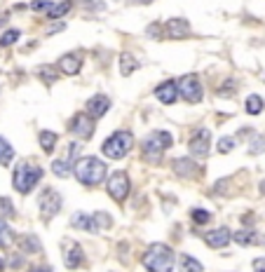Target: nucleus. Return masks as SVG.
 I'll return each mask as SVG.
<instances>
[{"label": "nucleus", "mask_w": 265, "mask_h": 272, "mask_svg": "<svg viewBox=\"0 0 265 272\" xmlns=\"http://www.w3.org/2000/svg\"><path fill=\"white\" fill-rule=\"evenodd\" d=\"M12 160H14V148L5 141V139H3V136H0V164H3V167H7V164L12 162Z\"/></svg>", "instance_id": "nucleus-23"}, {"label": "nucleus", "mask_w": 265, "mask_h": 272, "mask_svg": "<svg viewBox=\"0 0 265 272\" xmlns=\"http://www.w3.org/2000/svg\"><path fill=\"white\" fill-rule=\"evenodd\" d=\"M136 68H139V63H136V59L129 54V52L120 54V73H122L124 78H129V75L134 73Z\"/></svg>", "instance_id": "nucleus-20"}, {"label": "nucleus", "mask_w": 265, "mask_h": 272, "mask_svg": "<svg viewBox=\"0 0 265 272\" xmlns=\"http://www.w3.org/2000/svg\"><path fill=\"white\" fill-rule=\"evenodd\" d=\"M148 272H171L174 267V251L167 244H150L141 258Z\"/></svg>", "instance_id": "nucleus-1"}, {"label": "nucleus", "mask_w": 265, "mask_h": 272, "mask_svg": "<svg viewBox=\"0 0 265 272\" xmlns=\"http://www.w3.org/2000/svg\"><path fill=\"white\" fill-rule=\"evenodd\" d=\"M73 7V0H63V3H59V5H52L47 10V17L49 19H56V17H63V14L68 12Z\"/></svg>", "instance_id": "nucleus-24"}, {"label": "nucleus", "mask_w": 265, "mask_h": 272, "mask_svg": "<svg viewBox=\"0 0 265 272\" xmlns=\"http://www.w3.org/2000/svg\"><path fill=\"white\" fill-rule=\"evenodd\" d=\"M0 214L3 216H14V207L7 197H0Z\"/></svg>", "instance_id": "nucleus-33"}, {"label": "nucleus", "mask_w": 265, "mask_h": 272, "mask_svg": "<svg viewBox=\"0 0 265 272\" xmlns=\"http://www.w3.org/2000/svg\"><path fill=\"white\" fill-rule=\"evenodd\" d=\"M12 242H14V232H12V228H10V225H7L5 221L0 218V246L5 249V246H10Z\"/></svg>", "instance_id": "nucleus-25"}, {"label": "nucleus", "mask_w": 265, "mask_h": 272, "mask_svg": "<svg viewBox=\"0 0 265 272\" xmlns=\"http://www.w3.org/2000/svg\"><path fill=\"white\" fill-rule=\"evenodd\" d=\"M162 28H164V35L167 38H174V40H181V38H188L190 35V24L185 19H169Z\"/></svg>", "instance_id": "nucleus-13"}, {"label": "nucleus", "mask_w": 265, "mask_h": 272, "mask_svg": "<svg viewBox=\"0 0 265 272\" xmlns=\"http://www.w3.org/2000/svg\"><path fill=\"white\" fill-rule=\"evenodd\" d=\"M178 265H181V272H202V263L197 258L188 256V253H183L178 258Z\"/></svg>", "instance_id": "nucleus-22"}, {"label": "nucleus", "mask_w": 265, "mask_h": 272, "mask_svg": "<svg viewBox=\"0 0 265 272\" xmlns=\"http://www.w3.org/2000/svg\"><path fill=\"white\" fill-rule=\"evenodd\" d=\"M38 204H40L42 218H45V221H49V218L54 216V214H59V209H61V195H59L56 190H52V188H47V190L40 192V199H38Z\"/></svg>", "instance_id": "nucleus-9"}, {"label": "nucleus", "mask_w": 265, "mask_h": 272, "mask_svg": "<svg viewBox=\"0 0 265 272\" xmlns=\"http://www.w3.org/2000/svg\"><path fill=\"white\" fill-rule=\"evenodd\" d=\"M258 150H265V141H260V139H258V141H256V143H253V148H251V155H256Z\"/></svg>", "instance_id": "nucleus-36"}, {"label": "nucleus", "mask_w": 265, "mask_h": 272, "mask_svg": "<svg viewBox=\"0 0 265 272\" xmlns=\"http://www.w3.org/2000/svg\"><path fill=\"white\" fill-rule=\"evenodd\" d=\"M3 270H5V260L0 258V272H3Z\"/></svg>", "instance_id": "nucleus-39"}, {"label": "nucleus", "mask_w": 265, "mask_h": 272, "mask_svg": "<svg viewBox=\"0 0 265 272\" xmlns=\"http://www.w3.org/2000/svg\"><path fill=\"white\" fill-rule=\"evenodd\" d=\"M42 178V169L40 167H35V164L31 162H21L17 169H14V176H12V185H14V190H19V192H31L38 185V181Z\"/></svg>", "instance_id": "nucleus-3"}, {"label": "nucleus", "mask_w": 265, "mask_h": 272, "mask_svg": "<svg viewBox=\"0 0 265 272\" xmlns=\"http://www.w3.org/2000/svg\"><path fill=\"white\" fill-rule=\"evenodd\" d=\"M71 225L78 228V230L94 232V230H106V228H110V225H113V218H110L108 214H103V211H96L94 216L80 211V214H75V216L71 218Z\"/></svg>", "instance_id": "nucleus-5"}, {"label": "nucleus", "mask_w": 265, "mask_h": 272, "mask_svg": "<svg viewBox=\"0 0 265 272\" xmlns=\"http://www.w3.org/2000/svg\"><path fill=\"white\" fill-rule=\"evenodd\" d=\"M31 272H52V267H47V265H40V267H33Z\"/></svg>", "instance_id": "nucleus-38"}, {"label": "nucleus", "mask_w": 265, "mask_h": 272, "mask_svg": "<svg viewBox=\"0 0 265 272\" xmlns=\"http://www.w3.org/2000/svg\"><path fill=\"white\" fill-rule=\"evenodd\" d=\"M17 40H19V31H14V28L0 35V45H3V47H10V45H14Z\"/></svg>", "instance_id": "nucleus-31"}, {"label": "nucleus", "mask_w": 265, "mask_h": 272, "mask_svg": "<svg viewBox=\"0 0 265 272\" xmlns=\"http://www.w3.org/2000/svg\"><path fill=\"white\" fill-rule=\"evenodd\" d=\"M19 246L24 249L26 253H35V251H40V239L35 237V235H21L19 237Z\"/></svg>", "instance_id": "nucleus-21"}, {"label": "nucleus", "mask_w": 265, "mask_h": 272, "mask_svg": "<svg viewBox=\"0 0 265 272\" xmlns=\"http://www.w3.org/2000/svg\"><path fill=\"white\" fill-rule=\"evenodd\" d=\"M204 239H207V244H209L211 249H223V246L230 242V230H228V228H216V230L207 232Z\"/></svg>", "instance_id": "nucleus-16"}, {"label": "nucleus", "mask_w": 265, "mask_h": 272, "mask_svg": "<svg viewBox=\"0 0 265 272\" xmlns=\"http://www.w3.org/2000/svg\"><path fill=\"white\" fill-rule=\"evenodd\" d=\"M71 160H54V162H52V171H54L56 176H68V174H71Z\"/></svg>", "instance_id": "nucleus-29"}, {"label": "nucleus", "mask_w": 265, "mask_h": 272, "mask_svg": "<svg viewBox=\"0 0 265 272\" xmlns=\"http://www.w3.org/2000/svg\"><path fill=\"white\" fill-rule=\"evenodd\" d=\"M80 66H82V59L78 54H66L59 59V68H61V73H66V75H75L80 71Z\"/></svg>", "instance_id": "nucleus-18"}, {"label": "nucleus", "mask_w": 265, "mask_h": 272, "mask_svg": "<svg viewBox=\"0 0 265 272\" xmlns=\"http://www.w3.org/2000/svg\"><path fill=\"white\" fill-rule=\"evenodd\" d=\"M232 239H235L239 246L253 244V242H265V237H258V235H256V230H251V228H246V230H237Z\"/></svg>", "instance_id": "nucleus-19"}, {"label": "nucleus", "mask_w": 265, "mask_h": 272, "mask_svg": "<svg viewBox=\"0 0 265 272\" xmlns=\"http://www.w3.org/2000/svg\"><path fill=\"white\" fill-rule=\"evenodd\" d=\"M94 117L89 115V113H78V115L71 120V131L75 136H80L82 141H89L92 134H94Z\"/></svg>", "instance_id": "nucleus-10"}, {"label": "nucleus", "mask_w": 265, "mask_h": 272, "mask_svg": "<svg viewBox=\"0 0 265 272\" xmlns=\"http://www.w3.org/2000/svg\"><path fill=\"white\" fill-rule=\"evenodd\" d=\"M263 106L265 103L258 94H251L249 99H246V113H249V115H258L260 110H263Z\"/></svg>", "instance_id": "nucleus-26"}, {"label": "nucleus", "mask_w": 265, "mask_h": 272, "mask_svg": "<svg viewBox=\"0 0 265 272\" xmlns=\"http://www.w3.org/2000/svg\"><path fill=\"white\" fill-rule=\"evenodd\" d=\"M108 108H110V99L108 96H103V94H96L87 101V113L94 117V120H99V117L106 115V110Z\"/></svg>", "instance_id": "nucleus-14"}, {"label": "nucleus", "mask_w": 265, "mask_h": 272, "mask_svg": "<svg viewBox=\"0 0 265 272\" xmlns=\"http://www.w3.org/2000/svg\"><path fill=\"white\" fill-rule=\"evenodd\" d=\"M253 272H265V258L253 260Z\"/></svg>", "instance_id": "nucleus-35"}, {"label": "nucleus", "mask_w": 265, "mask_h": 272, "mask_svg": "<svg viewBox=\"0 0 265 272\" xmlns=\"http://www.w3.org/2000/svg\"><path fill=\"white\" fill-rule=\"evenodd\" d=\"M38 75H40L42 80L47 82V85H52L54 80H59V73H56V66H49V63H45V66L38 68Z\"/></svg>", "instance_id": "nucleus-27"}, {"label": "nucleus", "mask_w": 265, "mask_h": 272, "mask_svg": "<svg viewBox=\"0 0 265 272\" xmlns=\"http://www.w3.org/2000/svg\"><path fill=\"white\" fill-rule=\"evenodd\" d=\"M40 146H42V150L45 153H52L54 150V146H56V134H52V131H40Z\"/></svg>", "instance_id": "nucleus-28"}, {"label": "nucleus", "mask_w": 265, "mask_h": 272, "mask_svg": "<svg viewBox=\"0 0 265 272\" xmlns=\"http://www.w3.org/2000/svg\"><path fill=\"white\" fill-rule=\"evenodd\" d=\"M178 94L190 103L202 101V85H200L197 75H183L181 82H178Z\"/></svg>", "instance_id": "nucleus-8"}, {"label": "nucleus", "mask_w": 265, "mask_h": 272, "mask_svg": "<svg viewBox=\"0 0 265 272\" xmlns=\"http://www.w3.org/2000/svg\"><path fill=\"white\" fill-rule=\"evenodd\" d=\"M171 143H174V139H171L169 131H153V134L146 139V143H143V155H146V160L157 162L160 155L169 148Z\"/></svg>", "instance_id": "nucleus-6"}, {"label": "nucleus", "mask_w": 265, "mask_h": 272, "mask_svg": "<svg viewBox=\"0 0 265 272\" xmlns=\"http://www.w3.org/2000/svg\"><path fill=\"white\" fill-rule=\"evenodd\" d=\"M176 96H178V85L176 82H162V85H157L155 89V99H160L162 103H174L176 101Z\"/></svg>", "instance_id": "nucleus-15"}, {"label": "nucleus", "mask_w": 265, "mask_h": 272, "mask_svg": "<svg viewBox=\"0 0 265 272\" xmlns=\"http://www.w3.org/2000/svg\"><path fill=\"white\" fill-rule=\"evenodd\" d=\"M21 263H24V258H21V256H14V258L10 260V265H12V267H19Z\"/></svg>", "instance_id": "nucleus-37"}, {"label": "nucleus", "mask_w": 265, "mask_h": 272, "mask_svg": "<svg viewBox=\"0 0 265 272\" xmlns=\"http://www.w3.org/2000/svg\"><path fill=\"white\" fill-rule=\"evenodd\" d=\"M190 216H192V221H195L197 225H207L211 221V214H209V211H204V209H192Z\"/></svg>", "instance_id": "nucleus-30"}, {"label": "nucleus", "mask_w": 265, "mask_h": 272, "mask_svg": "<svg viewBox=\"0 0 265 272\" xmlns=\"http://www.w3.org/2000/svg\"><path fill=\"white\" fill-rule=\"evenodd\" d=\"M260 192H265V181H263V183H260Z\"/></svg>", "instance_id": "nucleus-40"}, {"label": "nucleus", "mask_w": 265, "mask_h": 272, "mask_svg": "<svg viewBox=\"0 0 265 272\" xmlns=\"http://www.w3.org/2000/svg\"><path fill=\"white\" fill-rule=\"evenodd\" d=\"M134 3H150V0H134Z\"/></svg>", "instance_id": "nucleus-41"}, {"label": "nucleus", "mask_w": 265, "mask_h": 272, "mask_svg": "<svg viewBox=\"0 0 265 272\" xmlns=\"http://www.w3.org/2000/svg\"><path fill=\"white\" fill-rule=\"evenodd\" d=\"M174 171L178 176H197L200 167L192 160H188V157H181V160H174Z\"/></svg>", "instance_id": "nucleus-17"}, {"label": "nucleus", "mask_w": 265, "mask_h": 272, "mask_svg": "<svg viewBox=\"0 0 265 272\" xmlns=\"http://www.w3.org/2000/svg\"><path fill=\"white\" fill-rule=\"evenodd\" d=\"M106 174H108V169L99 157H80L75 162V176L85 185H99L106 178Z\"/></svg>", "instance_id": "nucleus-2"}, {"label": "nucleus", "mask_w": 265, "mask_h": 272, "mask_svg": "<svg viewBox=\"0 0 265 272\" xmlns=\"http://www.w3.org/2000/svg\"><path fill=\"white\" fill-rule=\"evenodd\" d=\"M232 148H235V141H232L230 136H223V139L218 141V153H221V155H228Z\"/></svg>", "instance_id": "nucleus-32"}, {"label": "nucleus", "mask_w": 265, "mask_h": 272, "mask_svg": "<svg viewBox=\"0 0 265 272\" xmlns=\"http://www.w3.org/2000/svg\"><path fill=\"white\" fill-rule=\"evenodd\" d=\"M131 146H134V136L129 131H115L110 139L103 141L101 150H103V155L110 157V160H122L131 150Z\"/></svg>", "instance_id": "nucleus-4"}, {"label": "nucleus", "mask_w": 265, "mask_h": 272, "mask_svg": "<svg viewBox=\"0 0 265 272\" xmlns=\"http://www.w3.org/2000/svg\"><path fill=\"white\" fill-rule=\"evenodd\" d=\"M108 195L115 202H124V197L129 195V176L124 171H113L108 176Z\"/></svg>", "instance_id": "nucleus-7"}, {"label": "nucleus", "mask_w": 265, "mask_h": 272, "mask_svg": "<svg viewBox=\"0 0 265 272\" xmlns=\"http://www.w3.org/2000/svg\"><path fill=\"white\" fill-rule=\"evenodd\" d=\"M63 263H66V267H71V270H75V267H80L82 263H85V253H82V246L78 244V242H71V239H66L63 242Z\"/></svg>", "instance_id": "nucleus-12"}, {"label": "nucleus", "mask_w": 265, "mask_h": 272, "mask_svg": "<svg viewBox=\"0 0 265 272\" xmlns=\"http://www.w3.org/2000/svg\"><path fill=\"white\" fill-rule=\"evenodd\" d=\"M209 146H211V134L209 129H197L195 136L188 141V150H190L195 157H204L209 155Z\"/></svg>", "instance_id": "nucleus-11"}, {"label": "nucleus", "mask_w": 265, "mask_h": 272, "mask_svg": "<svg viewBox=\"0 0 265 272\" xmlns=\"http://www.w3.org/2000/svg\"><path fill=\"white\" fill-rule=\"evenodd\" d=\"M49 7H52V3H47V0H33L31 3V10L33 12H47Z\"/></svg>", "instance_id": "nucleus-34"}]
</instances>
